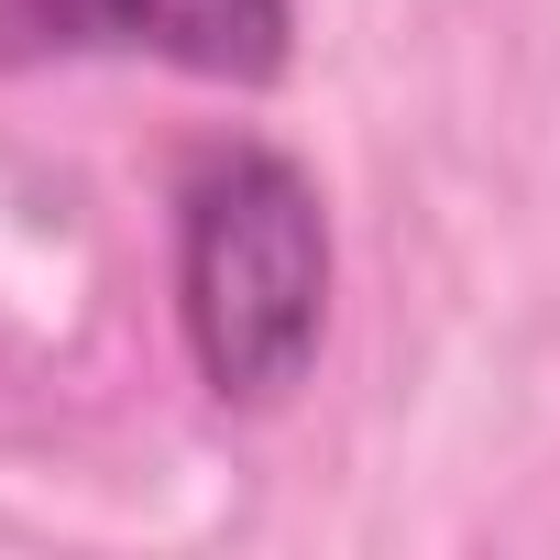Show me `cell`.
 I'll return each mask as SVG.
<instances>
[{"label": "cell", "instance_id": "2", "mask_svg": "<svg viewBox=\"0 0 560 560\" xmlns=\"http://www.w3.org/2000/svg\"><path fill=\"white\" fill-rule=\"evenodd\" d=\"M298 45V0H0V67H176L264 89Z\"/></svg>", "mask_w": 560, "mask_h": 560}, {"label": "cell", "instance_id": "1", "mask_svg": "<svg viewBox=\"0 0 560 560\" xmlns=\"http://www.w3.org/2000/svg\"><path fill=\"white\" fill-rule=\"evenodd\" d=\"M176 330L220 407H287L330 341V198L298 154L220 143L176 187Z\"/></svg>", "mask_w": 560, "mask_h": 560}]
</instances>
